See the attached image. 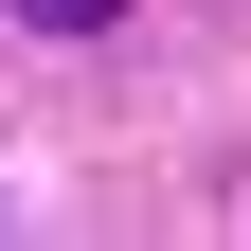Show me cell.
Returning a JSON list of instances; mask_svg holds the SVG:
<instances>
[{
  "label": "cell",
  "mask_w": 251,
  "mask_h": 251,
  "mask_svg": "<svg viewBox=\"0 0 251 251\" xmlns=\"http://www.w3.org/2000/svg\"><path fill=\"white\" fill-rule=\"evenodd\" d=\"M18 18H36V36H108L126 0H18Z\"/></svg>",
  "instance_id": "1"
}]
</instances>
